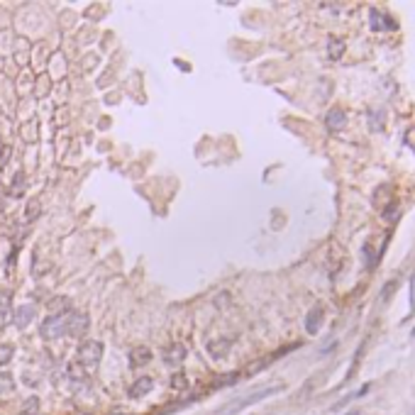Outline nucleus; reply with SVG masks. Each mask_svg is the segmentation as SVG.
<instances>
[{"mask_svg": "<svg viewBox=\"0 0 415 415\" xmlns=\"http://www.w3.org/2000/svg\"><path fill=\"white\" fill-rule=\"evenodd\" d=\"M100 356H103V345H98V342H86V345L78 349V359H81V364H86V366H95V364L100 361Z\"/></svg>", "mask_w": 415, "mask_h": 415, "instance_id": "nucleus-1", "label": "nucleus"}, {"mask_svg": "<svg viewBox=\"0 0 415 415\" xmlns=\"http://www.w3.org/2000/svg\"><path fill=\"white\" fill-rule=\"evenodd\" d=\"M61 332H66V320H64L61 315H52V318H47V320L42 323V335H44L47 340L59 337Z\"/></svg>", "mask_w": 415, "mask_h": 415, "instance_id": "nucleus-2", "label": "nucleus"}, {"mask_svg": "<svg viewBox=\"0 0 415 415\" xmlns=\"http://www.w3.org/2000/svg\"><path fill=\"white\" fill-rule=\"evenodd\" d=\"M369 22H371V32H386V30H396V20H391L386 12H379V10H371L369 12Z\"/></svg>", "mask_w": 415, "mask_h": 415, "instance_id": "nucleus-3", "label": "nucleus"}, {"mask_svg": "<svg viewBox=\"0 0 415 415\" xmlns=\"http://www.w3.org/2000/svg\"><path fill=\"white\" fill-rule=\"evenodd\" d=\"M66 325H69L66 330H69L71 335L78 337V335H83V332L88 330V315H86V313H71V318L66 320Z\"/></svg>", "mask_w": 415, "mask_h": 415, "instance_id": "nucleus-4", "label": "nucleus"}, {"mask_svg": "<svg viewBox=\"0 0 415 415\" xmlns=\"http://www.w3.org/2000/svg\"><path fill=\"white\" fill-rule=\"evenodd\" d=\"M325 125H327V130H332V132H340V130H345V125H347V115H345V110H340V108H332V110L327 113Z\"/></svg>", "mask_w": 415, "mask_h": 415, "instance_id": "nucleus-5", "label": "nucleus"}, {"mask_svg": "<svg viewBox=\"0 0 415 415\" xmlns=\"http://www.w3.org/2000/svg\"><path fill=\"white\" fill-rule=\"evenodd\" d=\"M183 354H186L183 345H171V347H166V349L161 352V356H164V361H166L169 366H176V364H181V359H183Z\"/></svg>", "mask_w": 415, "mask_h": 415, "instance_id": "nucleus-6", "label": "nucleus"}, {"mask_svg": "<svg viewBox=\"0 0 415 415\" xmlns=\"http://www.w3.org/2000/svg\"><path fill=\"white\" fill-rule=\"evenodd\" d=\"M154 388V384H151V379L149 376H142V379H137L135 381V386L130 388V396L132 398H139V396H147L149 391Z\"/></svg>", "mask_w": 415, "mask_h": 415, "instance_id": "nucleus-7", "label": "nucleus"}, {"mask_svg": "<svg viewBox=\"0 0 415 415\" xmlns=\"http://www.w3.org/2000/svg\"><path fill=\"white\" fill-rule=\"evenodd\" d=\"M149 359H151V352H149L147 347H137V349L130 352L132 366H144V364H149Z\"/></svg>", "mask_w": 415, "mask_h": 415, "instance_id": "nucleus-8", "label": "nucleus"}, {"mask_svg": "<svg viewBox=\"0 0 415 415\" xmlns=\"http://www.w3.org/2000/svg\"><path fill=\"white\" fill-rule=\"evenodd\" d=\"M320 320H323V308H320V305H315V308L308 313V320H305V325H308V332H310V335H315V332H318Z\"/></svg>", "mask_w": 415, "mask_h": 415, "instance_id": "nucleus-9", "label": "nucleus"}, {"mask_svg": "<svg viewBox=\"0 0 415 415\" xmlns=\"http://www.w3.org/2000/svg\"><path fill=\"white\" fill-rule=\"evenodd\" d=\"M276 391H281V388H278V386H274V388H267V391H259V393H254V396L244 398L242 403H237V408H235V411H239V408H244V406H252V403H257V401L267 398V396H271V393H276Z\"/></svg>", "mask_w": 415, "mask_h": 415, "instance_id": "nucleus-10", "label": "nucleus"}, {"mask_svg": "<svg viewBox=\"0 0 415 415\" xmlns=\"http://www.w3.org/2000/svg\"><path fill=\"white\" fill-rule=\"evenodd\" d=\"M327 52H330V59H340V57H342V52H345V42H342V39L330 37V42H327Z\"/></svg>", "mask_w": 415, "mask_h": 415, "instance_id": "nucleus-11", "label": "nucleus"}, {"mask_svg": "<svg viewBox=\"0 0 415 415\" xmlns=\"http://www.w3.org/2000/svg\"><path fill=\"white\" fill-rule=\"evenodd\" d=\"M384 220H388V222H396L398 220V215H401V206L398 203H391V206H386L384 208Z\"/></svg>", "mask_w": 415, "mask_h": 415, "instance_id": "nucleus-12", "label": "nucleus"}, {"mask_svg": "<svg viewBox=\"0 0 415 415\" xmlns=\"http://www.w3.org/2000/svg\"><path fill=\"white\" fill-rule=\"evenodd\" d=\"M361 257L366 259V264H369L371 269L376 267V262H379V259H376V257L371 254V247H369V244H364V249H361Z\"/></svg>", "mask_w": 415, "mask_h": 415, "instance_id": "nucleus-13", "label": "nucleus"}, {"mask_svg": "<svg viewBox=\"0 0 415 415\" xmlns=\"http://www.w3.org/2000/svg\"><path fill=\"white\" fill-rule=\"evenodd\" d=\"M398 288V281H391V283H386V291H381V300H388L391 293Z\"/></svg>", "mask_w": 415, "mask_h": 415, "instance_id": "nucleus-14", "label": "nucleus"}, {"mask_svg": "<svg viewBox=\"0 0 415 415\" xmlns=\"http://www.w3.org/2000/svg\"><path fill=\"white\" fill-rule=\"evenodd\" d=\"M30 318H32V308H25V313L20 310V315H17V323H20V325H25Z\"/></svg>", "mask_w": 415, "mask_h": 415, "instance_id": "nucleus-15", "label": "nucleus"}, {"mask_svg": "<svg viewBox=\"0 0 415 415\" xmlns=\"http://www.w3.org/2000/svg\"><path fill=\"white\" fill-rule=\"evenodd\" d=\"M371 130H374V132H379V130H381V120H379V110H374V115H371Z\"/></svg>", "mask_w": 415, "mask_h": 415, "instance_id": "nucleus-16", "label": "nucleus"}, {"mask_svg": "<svg viewBox=\"0 0 415 415\" xmlns=\"http://www.w3.org/2000/svg\"><path fill=\"white\" fill-rule=\"evenodd\" d=\"M10 354H12V349H10V347H5V349L0 347V361H7V359H10Z\"/></svg>", "mask_w": 415, "mask_h": 415, "instance_id": "nucleus-17", "label": "nucleus"}, {"mask_svg": "<svg viewBox=\"0 0 415 415\" xmlns=\"http://www.w3.org/2000/svg\"><path fill=\"white\" fill-rule=\"evenodd\" d=\"M413 337H415V327H413Z\"/></svg>", "mask_w": 415, "mask_h": 415, "instance_id": "nucleus-18", "label": "nucleus"}]
</instances>
